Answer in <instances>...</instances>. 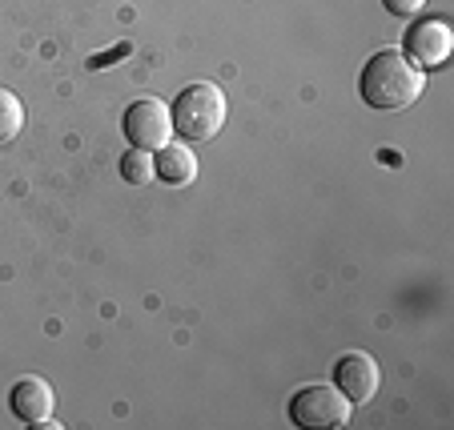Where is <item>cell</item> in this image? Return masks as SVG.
<instances>
[{
  "mask_svg": "<svg viewBox=\"0 0 454 430\" xmlns=\"http://www.w3.org/2000/svg\"><path fill=\"white\" fill-rule=\"evenodd\" d=\"M422 69L414 65L406 52L398 49H382L362 65V77H358V93L370 109H406L422 97Z\"/></svg>",
  "mask_w": 454,
  "mask_h": 430,
  "instance_id": "1",
  "label": "cell"
},
{
  "mask_svg": "<svg viewBox=\"0 0 454 430\" xmlns=\"http://www.w3.org/2000/svg\"><path fill=\"white\" fill-rule=\"evenodd\" d=\"M169 117H173V133H181L185 141H209L222 133L225 117H230V101H225V93L217 85L198 81V85L177 93Z\"/></svg>",
  "mask_w": 454,
  "mask_h": 430,
  "instance_id": "2",
  "label": "cell"
},
{
  "mask_svg": "<svg viewBox=\"0 0 454 430\" xmlns=\"http://www.w3.org/2000/svg\"><path fill=\"white\" fill-rule=\"evenodd\" d=\"M350 418V398L338 387H301L290 398V422L306 430H334Z\"/></svg>",
  "mask_w": 454,
  "mask_h": 430,
  "instance_id": "3",
  "label": "cell"
},
{
  "mask_svg": "<svg viewBox=\"0 0 454 430\" xmlns=\"http://www.w3.org/2000/svg\"><path fill=\"white\" fill-rule=\"evenodd\" d=\"M121 129H125V137L133 149H161L165 141L173 137V117H169V109H165V101L141 97V101H133L125 109Z\"/></svg>",
  "mask_w": 454,
  "mask_h": 430,
  "instance_id": "4",
  "label": "cell"
},
{
  "mask_svg": "<svg viewBox=\"0 0 454 430\" xmlns=\"http://www.w3.org/2000/svg\"><path fill=\"white\" fill-rule=\"evenodd\" d=\"M450 52H454V33L446 20H422V25H414L411 33H406V57H411L422 73L446 65Z\"/></svg>",
  "mask_w": 454,
  "mask_h": 430,
  "instance_id": "5",
  "label": "cell"
},
{
  "mask_svg": "<svg viewBox=\"0 0 454 430\" xmlns=\"http://www.w3.org/2000/svg\"><path fill=\"white\" fill-rule=\"evenodd\" d=\"M378 382H382V374H378V362L370 358V354L354 350V354H342V358H338L334 387L350 398V406L370 403V398L378 395Z\"/></svg>",
  "mask_w": 454,
  "mask_h": 430,
  "instance_id": "6",
  "label": "cell"
},
{
  "mask_svg": "<svg viewBox=\"0 0 454 430\" xmlns=\"http://www.w3.org/2000/svg\"><path fill=\"white\" fill-rule=\"evenodd\" d=\"M52 406H57V395H52V387L44 379H17L9 390V410L17 422H25V426H41V422L52 418Z\"/></svg>",
  "mask_w": 454,
  "mask_h": 430,
  "instance_id": "7",
  "label": "cell"
},
{
  "mask_svg": "<svg viewBox=\"0 0 454 430\" xmlns=\"http://www.w3.org/2000/svg\"><path fill=\"white\" fill-rule=\"evenodd\" d=\"M153 177H161L165 185H189V181L198 177V157H193V149L165 141L153 157Z\"/></svg>",
  "mask_w": 454,
  "mask_h": 430,
  "instance_id": "8",
  "label": "cell"
},
{
  "mask_svg": "<svg viewBox=\"0 0 454 430\" xmlns=\"http://www.w3.org/2000/svg\"><path fill=\"white\" fill-rule=\"evenodd\" d=\"M20 129H25V105L17 93L0 89V141H12Z\"/></svg>",
  "mask_w": 454,
  "mask_h": 430,
  "instance_id": "9",
  "label": "cell"
},
{
  "mask_svg": "<svg viewBox=\"0 0 454 430\" xmlns=\"http://www.w3.org/2000/svg\"><path fill=\"white\" fill-rule=\"evenodd\" d=\"M121 177H125L129 185L153 181V157H149V149H129V153L121 157Z\"/></svg>",
  "mask_w": 454,
  "mask_h": 430,
  "instance_id": "10",
  "label": "cell"
},
{
  "mask_svg": "<svg viewBox=\"0 0 454 430\" xmlns=\"http://www.w3.org/2000/svg\"><path fill=\"white\" fill-rule=\"evenodd\" d=\"M382 4L395 12V17H419L427 0H382Z\"/></svg>",
  "mask_w": 454,
  "mask_h": 430,
  "instance_id": "11",
  "label": "cell"
}]
</instances>
